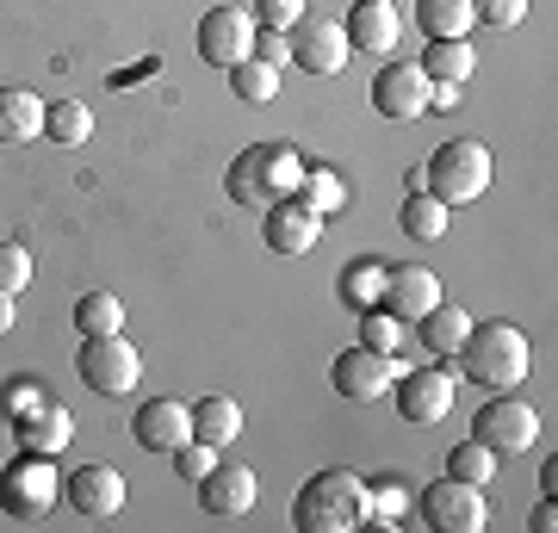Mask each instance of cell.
I'll return each instance as SVG.
<instances>
[{"mask_svg":"<svg viewBox=\"0 0 558 533\" xmlns=\"http://www.w3.org/2000/svg\"><path fill=\"white\" fill-rule=\"evenodd\" d=\"M211 465H218V447H205V440H186V447H174V472L186 477V484H199Z\"/></svg>","mask_w":558,"mask_h":533,"instance_id":"obj_38","label":"cell"},{"mask_svg":"<svg viewBox=\"0 0 558 533\" xmlns=\"http://www.w3.org/2000/svg\"><path fill=\"white\" fill-rule=\"evenodd\" d=\"M465 336H472V316L459 311L453 298H440L428 316H416V348H422V354H435V360L459 354V348H465Z\"/></svg>","mask_w":558,"mask_h":533,"instance_id":"obj_21","label":"cell"},{"mask_svg":"<svg viewBox=\"0 0 558 533\" xmlns=\"http://www.w3.org/2000/svg\"><path fill=\"white\" fill-rule=\"evenodd\" d=\"M75 329H81V341L87 336H119L124 329V304L112 292H81L75 298Z\"/></svg>","mask_w":558,"mask_h":533,"instance_id":"obj_30","label":"cell"},{"mask_svg":"<svg viewBox=\"0 0 558 533\" xmlns=\"http://www.w3.org/2000/svg\"><path fill=\"white\" fill-rule=\"evenodd\" d=\"M44 106L32 87H0V143H38L44 137Z\"/></svg>","mask_w":558,"mask_h":533,"instance_id":"obj_22","label":"cell"},{"mask_svg":"<svg viewBox=\"0 0 558 533\" xmlns=\"http://www.w3.org/2000/svg\"><path fill=\"white\" fill-rule=\"evenodd\" d=\"M75 373L94 397H131L143 378V354L124 341V329L119 336H87L75 354Z\"/></svg>","mask_w":558,"mask_h":533,"instance_id":"obj_5","label":"cell"},{"mask_svg":"<svg viewBox=\"0 0 558 533\" xmlns=\"http://www.w3.org/2000/svg\"><path fill=\"white\" fill-rule=\"evenodd\" d=\"M410 502H416V484L410 477H366V521L379 528H403L410 521Z\"/></svg>","mask_w":558,"mask_h":533,"instance_id":"obj_24","label":"cell"},{"mask_svg":"<svg viewBox=\"0 0 558 533\" xmlns=\"http://www.w3.org/2000/svg\"><path fill=\"white\" fill-rule=\"evenodd\" d=\"M199 57L211 69H236L255 57V13L248 7H211L199 13Z\"/></svg>","mask_w":558,"mask_h":533,"instance_id":"obj_11","label":"cell"},{"mask_svg":"<svg viewBox=\"0 0 558 533\" xmlns=\"http://www.w3.org/2000/svg\"><path fill=\"white\" fill-rule=\"evenodd\" d=\"M398 223H403V237L410 242H440L447 237V205H440L435 193H416V198H403Z\"/></svg>","mask_w":558,"mask_h":533,"instance_id":"obj_31","label":"cell"},{"mask_svg":"<svg viewBox=\"0 0 558 533\" xmlns=\"http://www.w3.org/2000/svg\"><path fill=\"white\" fill-rule=\"evenodd\" d=\"M248 13H255V25H267V32H292V25L304 20V0H255Z\"/></svg>","mask_w":558,"mask_h":533,"instance_id":"obj_36","label":"cell"},{"mask_svg":"<svg viewBox=\"0 0 558 533\" xmlns=\"http://www.w3.org/2000/svg\"><path fill=\"white\" fill-rule=\"evenodd\" d=\"M490 180H497V161H490V149H484L478 137L440 143L435 156L422 161V193H435L447 211H453V205H478V198L490 193Z\"/></svg>","mask_w":558,"mask_h":533,"instance_id":"obj_2","label":"cell"},{"mask_svg":"<svg viewBox=\"0 0 558 533\" xmlns=\"http://www.w3.org/2000/svg\"><path fill=\"white\" fill-rule=\"evenodd\" d=\"M459 360H465L472 385H484V391H515L521 378H527V360L534 354H527V336H521L515 323H472Z\"/></svg>","mask_w":558,"mask_h":533,"instance_id":"obj_4","label":"cell"},{"mask_svg":"<svg viewBox=\"0 0 558 533\" xmlns=\"http://www.w3.org/2000/svg\"><path fill=\"white\" fill-rule=\"evenodd\" d=\"M360 348H373V354H410V323L403 316H391L385 304H373V311H360Z\"/></svg>","mask_w":558,"mask_h":533,"instance_id":"obj_27","label":"cell"},{"mask_svg":"<svg viewBox=\"0 0 558 533\" xmlns=\"http://www.w3.org/2000/svg\"><path fill=\"white\" fill-rule=\"evenodd\" d=\"M366 521V477L348 465H323L292 496V528L299 533H354Z\"/></svg>","mask_w":558,"mask_h":533,"instance_id":"obj_1","label":"cell"},{"mask_svg":"<svg viewBox=\"0 0 558 533\" xmlns=\"http://www.w3.org/2000/svg\"><path fill=\"white\" fill-rule=\"evenodd\" d=\"M304 168H311V161H304L292 143H255V149H242V156L230 161L223 186H230L236 205H274V198L299 193Z\"/></svg>","mask_w":558,"mask_h":533,"instance_id":"obj_3","label":"cell"},{"mask_svg":"<svg viewBox=\"0 0 558 533\" xmlns=\"http://www.w3.org/2000/svg\"><path fill=\"white\" fill-rule=\"evenodd\" d=\"M230 87H236V99H248V106H267V99H279V69L248 57V62L230 69Z\"/></svg>","mask_w":558,"mask_h":533,"instance_id":"obj_33","label":"cell"},{"mask_svg":"<svg viewBox=\"0 0 558 533\" xmlns=\"http://www.w3.org/2000/svg\"><path fill=\"white\" fill-rule=\"evenodd\" d=\"M299 198L317 211V218H329V211H341V205H348V180H341L336 168H304Z\"/></svg>","mask_w":558,"mask_h":533,"instance_id":"obj_32","label":"cell"},{"mask_svg":"<svg viewBox=\"0 0 558 533\" xmlns=\"http://www.w3.org/2000/svg\"><path fill=\"white\" fill-rule=\"evenodd\" d=\"M44 137L57 143V149H81V143L94 137V106H87V99H50Z\"/></svg>","mask_w":558,"mask_h":533,"instance_id":"obj_26","label":"cell"},{"mask_svg":"<svg viewBox=\"0 0 558 533\" xmlns=\"http://www.w3.org/2000/svg\"><path fill=\"white\" fill-rule=\"evenodd\" d=\"M131 435H137L143 453H174L193 440V403L186 397H149L131 422Z\"/></svg>","mask_w":558,"mask_h":533,"instance_id":"obj_14","label":"cell"},{"mask_svg":"<svg viewBox=\"0 0 558 533\" xmlns=\"http://www.w3.org/2000/svg\"><path fill=\"white\" fill-rule=\"evenodd\" d=\"M32 286V255H25L20 242H0V292L20 298Z\"/></svg>","mask_w":558,"mask_h":533,"instance_id":"obj_35","label":"cell"},{"mask_svg":"<svg viewBox=\"0 0 558 533\" xmlns=\"http://www.w3.org/2000/svg\"><path fill=\"white\" fill-rule=\"evenodd\" d=\"M527 528H534V533H553V528H558V509H553V502H539V509L527 514Z\"/></svg>","mask_w":558,"mask_h":533,"instance_id":"obj_42","label":"cell"},{"mask_svg":"<svg viewBox=\"0 0 558 533\" xmlns=\"http://www.w3.org/2000/svg\"><path fill=\"white\" fill-rule=\"evenodd\" d=\"M453 106H465V87L459 81H428V112H453Z\"/></svg>","mask_w":558,"mask_h":533,"instance_id":"obj_41","label":"cell"},{"mask_svg":"<svg viewBox=\"0 0 558 533\" xmlns=\"http://www.w3.org/2000/svg\"><path fill=\"white\" fill-rule=\"evenodd\" d=\"M341 25H348L354 57H360V50H366V57H391L398 38H403V20H398V7H391V0H360Z\"/></svg>","mask_w":558,"mask_h":533,"instance_id":"obj_20","label":"cell"},{"mask_svg":"<svg viewBox=\"0 0 558 533\" xmlns=\"http://www.w3.org/2000/svg\"><path fill=\"white\" fill-rule=\"evenodd\" d=\"M472 69H478V50L465 38H428V50H422V75L428 81H472Z\"/></svg>","mask_w":558,"mask_h":533,"instance_id":"obj_25","label":"cell"},{"mask_svg":"<svg viewBox=\"0 0 558 533\" xmlns=\"http://www.w3.org/2000/svg\"><path fill=\"white\" fill-rule=\"evenodd\" d=\"M255 496H260L255 472H248V465H230V459H218V465L199 477V502H205V514H218V521L248 514L255 509Z\"/></svg>","mask_w":558,"mask_h":533,"instance_id":"obj_18","label":"cell"},{"mask_svg":"<svg viewBox=\"0 0 558 533\" xmlns=\"http://www.w3.org/2000/svg\"><path fill=\"white\" fill-rule=\"evenodd\" d=\"M422 502V521L435 533H484L490 509H484V490L478 484H459V477H435L428 490H416Z\"/></svg>","mask_w":558,"mask_h":533,"instance_id":"obj_8","label":"cell"},{"mask_svg":"<svg viewBox=\"0 0 558 533\" xmlns=\"http://www.w3.org/2000/svg\"><path fill=\"white\" fill-rule=\"evenodd\" d=\"M62 502L87 521H106V514L124 509V472L112 465H75V472L62 477Z\"/></svg>","mask_w":558,"mask_h":533,"instance_id":"obj_16","label":"cell"},{"mask_svg":"<svg viewBox=\"0 0 558 533\" xmlns=\"http://www.w3.org/2000/svg\"><path fill=\"white\" fill-rule=\"evenodd\" d=\"M391 403H398L403 422H416V428H435V422H447V410H453V373L447 366H416V373H398V385H391Z\"/></svg>","mask_w":558,"mask_h":533,"instance_id":"obj_10","label":"cell"},{"mask_svg":"<svg viewBox=\"0 0 558 533\" xmlns=\"http://www.w3.org/2000/svg\"><path fill=\"white\" fill-rule=\"evenodd\" d=\"M472 13H478L484 25H497V32H515V25L527 20V0H472Z\"/></svg>","mask_w":558,"mask_h":533,"instance_id":"obj_39","label":"cell"},{"mask_svg":"<svg viewBox=\"0 0 558 533\" xmlns=\"http://www.w3.org/2000/svg\"><path fill=\"white\" fill-rule=\"evenodd\" d=\"M336 292H341L348 311H373L385 298V261H348L341 279H336Z\"/></svg>","mask_w":558,"mask_h":533,"instance_id":"obj_28","label":"cell"},{"mask_svg":"<svg viewBox=\"0 0 558 533\" xmlns=\"http://www.w3.org/2000/svg\"><path fill=\"white\" fill-rule=\"evenodd\" d=\"M69 440H75V415L62 410V403H38V410L13 415V447H20V453L57 459Z\"/></svg>","mask_w":558,"mask_h":533,"instance_id":"obj_19","label":"cell"},{"mask_svg":"<svg viewBox=\"0 0 558 533\" xmlns=\"http://www.w3.org/2000/svg\"><path fill=\"white\" fill-rule=\"evenodd\" d=\"M292 62L304 75H341L354 62V44H348V25L341 20H323V13H304L292 25Z\"/></svg>","mask_w":558,"mask_h":533,"instance_id":"obj_9","label":"cell"},{"mask_svg":"<svg viewBox=\"0 0 558 533\" xmlns=\"http://www.w3.org/2000/svg\"><path fill=\"white\" fill-rule=\"evenodd\" d=\"M62 502V477H57V459H38V453H20L7 472H0V509L20 514V521H44V514Z\"/></svg>","mask_w":558,"mask_h":533,"instance_id":"obj_6","label":"cell"},{"mask_svg":"<svg viewBox=\"0 0 558 533\" xmlns=\"http://www.w3.org/2000/svg\"><path fill=\"white\" fill-rule=\"evenodd\" d=\"M329 378H336V391L348 397V403H379V397H391V385H398V360L391 354H373V348H341L336 366H329Z\"/></svg>","mask_w":558,"mask_h":533,"instance_id":"obj_13","label":"cell"},{"mask_svg":"<svg viewBox=\"0 0 558 533\" xmlns=\"http://www.w3.org/2000/svg\"><path fill=\"white\" fill-rule=\"evenodd\" d=\"M391 316H403V323H416V316H428L440 304V279L435 267H422V261H403V267H385V298H379Z\"/></svg>","mask_w":558,"mask_h":533,"instance_id":"obj_17","label":"cell"},{"mask_svg":"<svg viewBox=\"0 0 558 533\" xmlns=\"http://www.w3.org/2000/svg\"><path fill=\"white\" fill-rule=\"evenodd\" d=\"M472 440H484V447L502 453V459H515V453H527V447H539V415L527 410L521 397L490 391V403L472 415Z\"/></svg>","mask_w":558,"mask_h":533,"instance_id":"obj_7","label":"cell"},{"mask_svg":"<svg viewBox=\"0 0 558 533\" xmlns=\"http://www.w3.org/2000/svg\"><path fill=\"white\" fill-rule=\"evenodd\" d=\"M7 329H13V298L0 292V336H7Z\"/></svg>","mask_w":558,"mask_h":533,"instance_id":"obj_43","label":"cell"},{"mask_svg":"<svg viewBox=\"0 0 558 533\" xmlns=\"http://www.w3.org/2000/svg\"><path fill=\"white\" fill-rule=\"evenodd\" d=\"M317 237H323V218L304 205L299 193L274 198V205H267V218H260V242H267L274 255H311Z\"/></svg>","mask_w":558,"mask_h":533,"instance_id":"obj_15","label":"cell"},{"mask_svg":"<svg viewBox=\"0 0 558 533\" xmlns=\"http://www.w3.org/2000/svg\"><path fill=\"white\" fill-rule=\"evenodd\" d=\"M373 112L391 124H410L428 112V75H422V62L385 57V69L373 75Z\"/></svg>","mask_w":558,"mask_h":533,"instance_id":"obj_12","label":"cell"},{"mask_svg":"<svg viewBox=\"0 0 558 533\" xmlns=\"http://www.w3.org/2000/svg\"><path fill=\"white\" fill-rule=\"evenodd\" d=\"M242 435V403L236 397H199L193 403V440H205V447H236Z\"/></svg>","mask_w":558,"mask_h":533,"instance_id":"obj_23","label":"cell"},{"mask_svg":"<svg viewBox=\"0 0 558 533\" xmlns=\"http://www.w3.org/2000/svg\"><path fill=\"white\" fill-rule=\"evenodd\" d=\"M447 477H459V484H490L497 477V453L484 447V440H465V447H453V459H447Z\"/></svg>","mask_w":558,"mask_h":533,"instance_id":"obj_34","label":"cell"},{"mask_svg":"<svg viewBox=\"0 0 558 533\" xmlns=\"http://www.w3.org/2000/svg\"><path fill=\"white\" fill-rule=\"evenodd\" d=\"M255 57L274 62V69H286V62H292V32H267V25H255Z\"/></svg>","mask_w":558,"mask_h":533,"instance_id":"obj_40","label":"cell"},{"mask_svg":"<svg viewBox=\"0 0 558 533\" xmlns=\"http://www.w3.org/2000/svg\"><path fill=\"white\" fill-rule=\"evenodd\" d=\"M416 25L428 38H465L478 13H472V0H416Z\"/></svg>","mask_w":558,"mask_h":533,"instance_id":"obj_29","label":"cell"},{"mask_svg":"<svg viewBox=\"0 0 558 533\" xmlns=\"http://www.w3.org/2000/svg\"><path fill=\"white\" fill-rule=\"evenodd\" d=\"M50 385H38V378H13V385H7V397H0V410L7 415H25V410H38V403H50Z\"/></svg>","mask_w":558,"mask_h":533,"instance_id":"obj_37","label":"cell"}]
</instances>
